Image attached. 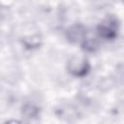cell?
I'll list each match as a JSON object with an SVG mask.
<instances>
[{
	"instance_id": "cell-4",
	"label": "cell",
	"mask_w": 124,
	"mask_h": 124,
	"mask_svg": "<svg viewBox=\"0 0 124 124\" xmlns=\"http://www.w3.org/2000/svg\"><path fill=\"white\" fill-rule=\"evenodd\" d=\"M21 113L27 124H38L40 116V108L34 105L26 104L21 108Z\"/></svg>"
},
{
	"instance_id": "cell-1",
	"label": "cell",
	"mask_w": 124,
	"mask_h": 124,
	"mask_svg": "<svg viewBox=\"0 0 124 124\" xmlns=\"http://www.w3.org/2000/svg\"><path fill=\"white\" fill-rule=\"evenodd\" d=\"M118 31L119 21L117 17L111 15L104 18L97 26V33L99 37L108 41H112L116 39L118 36Z\"/></svg>"
},
{
	"instance_id": "cell-2",
	"label": "cell",
	"mask_w": 124,
	"mask_h": 124,
	"mask_svg": "<svg viewBox=\"0 0 124 124\" xmlns=\"http://www.w3.org/2000/svg\"><path fill=\"white\" fill-rule=\"evenodd\" d=\"M68 71L74 77L83 78L90 71V63L83 56H73L68 62Z\"/></svg>"
},
{
	"instance_id": "cell-5",
	"label": "cell",
	"mask_w": 124,
	"mask_h": 124,
	"mask_svg": "<svg viewBox=\"0 0 124 124\" xmlns=\"http://www.w3.org/2000/svg\"><path fill=\"white\" fill-rule=\"evenodd\" d=\"M81 48L87 52H95L99 48V43L95 38H85L81 42Z\"/></svg>"
},
{
	"instance_id": "cell-6",
	"label": "cell",
	"mask_w": 124,
	"mask_h": 124,
	"mask_svg": "<svg viewBox=\"0 0 124 124\" xmlns=\"http://www.w3.org/2000/svg\"><path fill=\"white\" fill-rule=\"evenodd\" d=\"M5 124H20V122L19 121H16V120H14V121H9V122H7Z\"/></svg>"
},
{
	"instance_id": "cell-3",
	"label": "cell",
	"mask_w": 124,
	"mask_h": 124,
	"mask_svg": "<svg viewBox=\"0 0 124 124\" xmlns=\"http://www.w3.org/2000/svg\"><path fill=\"white\" fill-rule=\"evenodd\" d=\"M66 38L70 43H79L86 38V29L81 23H76L66 31Z\"/></svg>"
}]
</instances>
